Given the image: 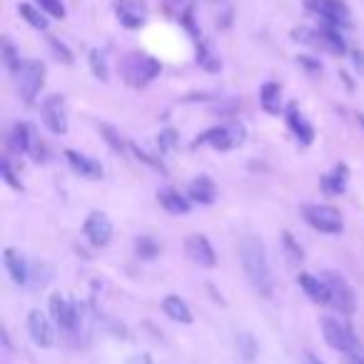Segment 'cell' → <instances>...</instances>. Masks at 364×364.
<instances>
[{"label":"cell","instance_id":"cell-13","mask_svg":"<svg viewBox=\"0 0 364 364\" xmlns=\"http://www.w3.org/2000/svg\"><path fill=\"white\" fill-rule=\"evenodd\" d=\"M43 122L53 135H65L68 132V117L65 107H63V97L53 95L43 102Z\"/></svg>","mask_w":364,"mask_h":364},{"label":"cell","instance_id":"cell-15","mask_svg":"<svg viewBox=\"0 0 364 364\" xmlns=\"http://www.w3.org/2000/svg\"><path fill=\"white\" fill-rule=\"evenodd\" d=\"M299 287H302V292L307 294L314 304H332V294H329V287L322 277L302 272L299 274Z\"/></svg>","mask_w":364,"mask_h":364},{"label":"cell","instance_id":"cell-36","mask_svg":"<svg viewBox=\"0 0 364 364\" xmlns=\"http://www.w3.org/2000/svg\"><path fill=\"white\" fill-rule=\"evenodd\" d=\"M3 175H6L8 185H13V188H21V182L16 180V175H13V170H11V162H8V160H3Z\"/></svg>","mask_w":364,"mask_h":364},{"label":"cell","instance_id":"cell-16","mask_svg":"<svg viewBox=\"0 0 364 364\" xmlns=\"http://www.w3.org/2000/svg\"><path fill=\"white\" fill-rule=\"evenodd\" d=\"M65 157H68V165L80 177H87V180H100L102 177L100 162H95L92 157L82 155V152H75V150H65Z\"/></svg>","mask_w":364,"mask_h":364},{"label":"cell","instance_id":"cell-23","mask_svg":"<svg viewBox=\"0 0 364 364\" xmlns=\"http://www.w3.org/2000/svg\"><path fill=\"white\" fill-rule=\"evenodd\" d=\"M259 105L269 115H279V110H282V87L277 82H264L262 90H259Z\"/></svg>","mask_w":364,"mask_h":364},{"label":"cell","instance_id":"cell-35","mask_svg":"<svg viewBox=\"0 0 364 364\" xmlns=\"http://www.w3.org/2000/svg\"><path fill=\"white\" fill-rule=\"evenodd\" d=\"M160 147L162 150H170V147H175V130H165L160 135Z\"/></svg>","mask_w":364,"mask_h":364},{"label":"cell","instance_id":"cell-30","mask_svg":"<svg viewBox=\"0 0 364 364\" xmlns=\"http://www.w3.org/2000/svg\"><path fill=\"white\" fill-rule=\"evenodd\" d=\"M36 3H38V8L46 11L50 18H58V21L65 18V6H63V0H36Z\"/></svg>","mask_w":364,"mask_h":364},{"label":"cell","instance_id":"cell-11","mask_svg":"<svg viewBox=\"0 0 364 364\" xmlns=\"http://www.w3.org/2000/svg\"><path fill=\"white\" fill-rule=\"evenodd\" d=\"M185 255L190 257V262L200 264V267H215L218 264V255H215L213 245L205 235H190L185 240Z\"/></svg>","mask_w":364,"mask_h":364},{"label":"cell","instance_id":"cell-25","mask_svg":"<svg viewBox=\"0 0 364 364\" xmlns=\"http://www.w3.org/2000/svg\"><path fill=\"white\" fill-rule=\"evenodd\" d=\"M322 188H324V193H329V195L344 193V188H347V167L339 165V167H334V172L324 175L322 177Z\"/></svg>","mask_w":364,"mask_h":364},{"label":"cell","instance_id":"cell-34","mask_svg":"<svg viewBox=\"0 0 364 364\" xmlns=\"http://www.w3.org/2000/svg\"><path fill=\"white\" fill-rule=\"evenodd\" d=\"M102 132H105V135H107V142H110V145L115 147V150H122V140H120V137H117V132L112 130V127L102 125Z\"/></svg>","mask_w":364,"mask_h":364},{"label":"cell","instance_id":"cell-3","mask_svg":"<svg viewBox=\"0 0 364 364\" xmlns=\"http://www.w3.org/2000/svg\"><path fill=\"white\" fill-rule=\"evenodd\" d=\"M322 334H324V342H327L332 349H337V352L354 354L359 349L357 334H354L352 327H349V324H344L342 319L324 317L322 319Z\"/></svg>","mask_w":364,"mask_h":364},{"label":"cell","instance_id":"cell-40","mask_svg":"<svg viewBox=\"0 0 364 364\" xmlns=\"http://www.w3.org/2000/svg\"><path fill=\"white\" fill-rule=\"evenodd\" d=\"M347 357H349V364H364V357H362V354H357V352L347 354Z\"/></svg>","mask_w":364,"mask_h":364},{"label":"cell","instance_id":"cell-7","mask_svg":"<svg viewBox=\"0 0 364 364\" xmlns=\"http://www.w3.org/2000/svg\"><path fill=\"white\" fill-rule=\"evenodd\" d=\"M245 140V127L240 122H230V125L210 127L208 132L200 135L195 145H213L215 150H230V147L240 145Z\"/></svg>","mask_w":364,"mask_h":364},{"label":"cell","instance_id":"cell-26","mask_svg":"<svg viewBox=\"0 0 364 364\" xmlns=\"http://www.w3.org/2000/svg\"><path fill=\"white\" fill-rule=\"evenodd\" d=\"M237 349H240V357L245 359L247 364H255L257 359V352H259V344L257 339L252 337L250 332H240L237 334Z\"/></svg>","mask_w":364,"mask_h":364},{"label":"cell","instance_id":"cell-39","mask_svg":"<svg viewBox=\"0 0 364 364\" xmlns=\"http://www.w3.org/2000/svg\"><path fill=\"white\" fill-rule=\"evenodd\" d=\"M3 349H6V354H11V352H13V347H11V337H8L6 329H3Z\"/></svg>","mask_w":364,"mask_h":364},{"label":"cell","instance_id":"cell-19","mask_svg":"<svg viewBox=\"0 0 364 364\" xmlns=\"http://www.w3.org/2000/svg\"><path fill=\"white\" fill-rule=\"evenodd\" d=\"M162 312L172 319V322H180V324H193V312H190L188 302L177 294H167L162 299Z\"/></svg>","mask_w":364,"mask_h":364},{"label":"cell","instance_id":"cell-2","mask_svg":"<svg viewBox=\"0 0 364 364\" xmlns=\"http://www.w3.org/2000/svg\"><path fill=\"white\" fill-rule=\"evenodd\" d=\"M120 70H122V77H125L127 85L145 87L147 82H152L157 75H160L162 65L155 60V58L147 55V53H130V55H125V60H122Z\"/></svg>","mask_w":364,"mask_h":364},{"label":"cell","instance_id":"cell-10","mask_svg":"<svg viewBox=\"0 0 364 364\" xmlns=\"http://www.w3.org/2000/svg\"><path fill=\"white\" fill-rule=\"evenodd\" d=\"M28 334H31L33 342L43 349H50L53 344H55V327H53L50 317L43 314L41 309H33V312L28 314Z\"/></svg>","mask_w":364,"mask_h":364},{"label":"cell","instance_id":"cell-27","mask_svg":"<svg viewBox=\"0 0 364 364\" xmlns=\"http://www.w3.org/2000/svg\"><path fill=\"white\" fill-rule=\"evenodd\" d=\"M135 252L140 259H155L157 252H160V247H157V242L152 237H147V235H140V237L135 240Z\"/></svg>","mask_w":364,"mask_h":364},{"label":"cell","instance_id":"cell-9","mask_svg":"<svg viewBox=\"0 0 364 364\" xmlns=\"http://www.w3.org/2000/svg\"><path fill=\"white\" fill-rule=\"evenodd\" d=\"M50 317H53V322H55L60 329H65V332L77 329V322H80L77 304L70 302V299H65L63 294H58V292L50 297Z\"/></svg>","mask_w":364,"mask_h":364},{"label":"cell","instance_id":"cell-14","mask_svg":"<svg viewBox=\"0 0 364 364\" xmlns=\"http://www.w3.org/2000/svg\"><path fill=\"white\" fill-rule=\"evenodd\" d=\"M85 237L90 240V245L95 247H105L112 240V223L102 213H92L85 220Z\"/></svg>","mask_w":364,"mask_h":364},{"label":"cell","instance_id":"cell-20","mask_svg":"<svg viewBox=\"0 0 364 364\" xmlns=\"http://www.w3.org/2000/svg\"><path fill=\"white\" fill-rule=\"evenodd\" d=\"M157 203L165 208V213L170 215H188L190 213V198H182L177 190L165 188L157 193Z\"/></svg>","mask_w":364,"mask_h":364},{"label":"cell","instance_id":"cell-29","mask_svg":"<svg viewBox=\"0 0 364 364\" xmlns=\"http://www.w3.org/2000/svg\"><path fill=\"white\" fill-rule=\"evenodd\" d=\"M90 68H92V75L97 77V80L105 82L107 80V63H105V55H102L100 50H90Z\"/></svg>","mask_w":364,"mask_h":364},{"label":"cell","instance_id":"cell-5","mask_svg":"<svg viewBox=\"0 0 364 364\" xmlns=\"http://www.w3.org/2000/svg\"><path fill=\"white\" fill-rule=\"evenodd\" d=\"M43 77H46V68L38 60H23L21 68L16 70V85L18 92L26 102H33L38 92L43 90Z\"/></svg>","mask_w":364,"mask_h":364},{"label":"cell","instance_id":"cell-38","mask_svg":"<svg viewBox=\"0 0 364 364\" xmlns=\"http://www.w3.org/2000/svg\"><path fill=\"white\" fill-rule=\"evenodd\" d=\"M304 364H324V362L317 357V354H312V352H304Z\"/></svg>","mask_w":364,"mask_h":364},{"label":"cell","instance_id":"cell-4","mask_svg":"<svg viewBox=\"0 0 364 364\" xmlns=\"http://www.w3.org/2000/svg\"><path fill=\"white\" fill-rule=\"evenodd\" d=\"M302 215H304V220H307L309 228L317 230V232L339 235L344 228L342 215H339V210L332 208V205H304Z\"/></svg>","mask_w":364,"mask_h":364},{"label":"cell","instance_id":"cell-18","mask_svg":"<svg viewBox=\"0 0 364 364\" xmlns=\"http://www.w3.org/2000/svg\"><path fill=\"white\" fill-rule=\"evenodd\" d=\"M188 198H190V203L213 205V203H215V198H218V188H215V182L210 180L208 175H200L198 180H195L193 185H190Z\"/></svg>","mask_w":364,"mask_h":364},{"label":"cell","instance_id":"cell-24","mask_svg":"<svg viewBox=\"0 0 364 364\" xmlns=\"http://www.w3.org/2000/svg\"><path fill=\"white\" fill-rule=\"evenodd\" d=\"M319 31H322V46H324V50L334 53V55H344V53H347V43H344L342 31H339V28L324 26V28H319Z\"/></svg>","mask_w":364,"mask_h":364},{"label":"cell","instance_id":"cell-12","mask_svg":"<svg viewBox=\"0 0 364 364\" xmlns=\"http://www.w3.org/2000/svg\"><path fill=\"white\" fill-rule=\"evenodd\" d=\"M115 16L125 28L135 31V28L145 26L147 21V6L142 0H117L115 3Z\"/></svg>","mask_w":364,"mask_h":364},{"label":"cell","instance_id":"cell-21","mask_svg":"<svg viewBox=\"0 0 364 364\" xmlns=\"http://www.w3.org/2000/svg\"><path fill=\"white\" fill-rule=\"evenodd\" d=\"M11 145L16 147L18 152H33V155H38L36 150V132H33L31 125H26V122H18L16 127H13L11 132Z\"/></svg>","mask_w":364,"mask_h":364},{"label":"cell","instance_id":"cell-17","mask_svg":"<svg viewBox=\"0 0 364 364\" xmlns=\"http://www.w3.org/2000/svg\"><path fill=\"white\" fill-rule=\"evenodd\" d=\"M3 259H6V269H8V274H11L13 282L28 284V279H31V267H28L26 257H23L18 250L8 247L6 252H3Z\"/></svg>","mask_w":364,"mask_h":364},{"label":"cell","instance_id":"cell-8","mask_svg":"<svg viewBox=\"0 0 364 364\" xmlns=\"http://www.w3.org/2000/svg\"><path fill=\"white\" fill-rule=\"evenodd\" d=\"M322 279L327 282L329 294H332V307L339 309L342 314L354 312V289L339 272H324Z\"/></svg>","mask_w":364,"mask_h":364},{"label":"cell","instance_id":"cell-37","mask_svg":"<svg viewBox=\"0 0 364 364\" xmlns=\"http://www.w3.org/2000/svg\"><path fill=\"white\" fill-rule=\"evenodd\" d=\"M127 364H152L150 354H135V357L127 359Z\"/></svg>","mask_w":364,"mask_h":364},{"label":"cell","instance_id":"cell-6","mask_svg":"<svg viewBox=\"0 0 364 364\" xmlns=\"http://www.w3.org/2000/svg\"><path fill=\"white\" fill-rule=\"evenodd\" d=\"M307 8L317 13L327 26L339 28V31L352 26V13L344 0H307Z\"/></svg>","mask_w":364,"mask_h":364},{"label":"cell","instance_id":"cell-1","mask_svg":"<svg viewBox=\"0 0 364 364\" xmlns=\"http://www.w3.org/2000/svg\"><path fill=\"white\" fill-rule=\"evenodd\" d=\"M240 262H242L245 277L252 284V289L259 297H272L274 292V279H272V269H269V259H267V250H264L262 240L252 237H242L240 242Z\"/></svg>","mask_w":364,"mask_h":364},{"label":"cell","instance_id":"cell-32","mask_svg":"<svg viewBox=\"0 0 364 364\" xmlns=\"http://www.w3.org/2000/svg\"><path fill=\"white\" fill-rule=\"evenodd\" d=\"M282 242H284V250H287V252H289V257H292L294 262H299V259L304 257L302 247H299V245L294 242V237H292V235H289V232H284V235H282Z\"/></svg>","mask_w":364,"mask_h":364},{"label":"cell","instance_id":"cell-33","mask_svg":"<svg viewBox=\"0 0 364 364\" xmlns=\"http://www.w3.org/2000/svg\"><path fill=\"white\" fill-rule=\"evenodd\" d=\"M297 63H299L302 68H307L309 73H322V63H319V60H312L309 55H299V58H297Z\"/></svg>","mask_w":364,"mask_h":364},{"label":"cell","instance_id":"cell-22","mask_svg":"<svg viewBox=\"0 0 364 364\" xmlns=\"http://www.w3.org/2000/svg\"><path fill=\"white\" fill-rule=\"evenodd\" d=\"M287 125H289V130H292L294 135L304 142V145H309V142L314 140V127L304 120L302 112H297V107H294V105L287 107Z\"/></svg>","mask_w":364,"mask_h":364},{"label":"cell","instance_id":"cell-31","mask_svg":"<svg viewBox=\"0 0 364 364\" xmlns=\"http://www.w3.org/2000/svg\"><path fill=\"white\" fill-rule=\"evenodd\" d=\"M3 60H6V65L11 68L13 73L21 68V58H18V53H16V48H13V43L11 41H3Z\"/></svg>","mask_w":364,"mask_h":364},{"label":"cell","instance_id":"cell-41","mask_svg":"<svg viewBox=\"0 0 364 364\" xmlns=\"http://www.w3.org/2000/svg\"><path fill=\"white\" fill-rule=\"evenodd\" d=\"M170 3H180V0H170Z\"/></svg>","mask_w":364,"mask_h":364},{"label":"cell","instance_id":"cell-28","mask_svg":"<svg viewBox=\"0 0 364 364\" xmlns=\"http://www.w3.org/2000/svg\"><path fill=\"white\" fill-rule=\"evenodd\" d=\"M21 16L26 18L33 28H38V31H48V18L43 16L38 8H33L31 3H21Z\"/></svg>","mask_w":364,"mask_h":364}]
</instances>
